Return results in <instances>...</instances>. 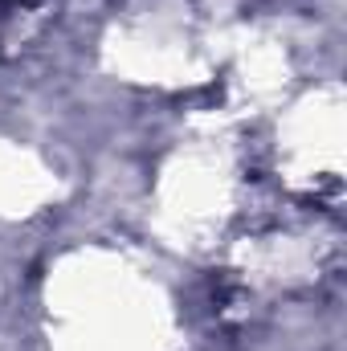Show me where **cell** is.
I'll return each mask as SVG.
<instances>
[{
	"mask_svg": "<svg viewBox=\"0 0 347 351\" xmlns=\"http://www.w3.org/2000/svg\"><path fill=\"white\" fill-rule=\"evenodd\" d=\"M0 4H33V0H0Z\"/></svg>",
	"mask_w": 347,
	"mask_h": 351,
	"instance_id": "obj_1",
	"label": "cell"
}]
</instances>
